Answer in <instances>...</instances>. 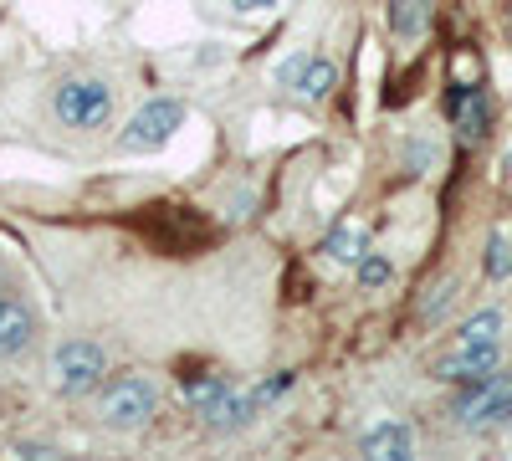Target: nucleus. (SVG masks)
<instances>
[{
	"instance_id": "0eeeda50",
	"label": "nucleus",
	"mask_w": 512,
	"mask_h": 461,
	"mask_svg": "<svg viewBox=\"0 0 512 461\" xmlns=\"http://www.w3.org/2000/svg\"><path fill=\"white\" fill-rule=\"evenodd\" d=\"M487 374H497V344H461L456 354L436 364V380H451V385H477Z\"/></svg>"
},
{
	"instance_id": "f8f14e48",
	"label": "nucleus",
	"mask_w": 512,
	"mask_h": 461,
	"mask_svg": "<svg viewBox=\"0 0 512 461\" xmlns=\"http://www.w3.org/2000/svg\"><path fill=\"white\" fill-rule=\"evenodd\" d=\"M497 333H502V313L487 308V313H477V318L461 323V344H497Z\"/></svg>"
},
{
	"instance_id": "9d476101",
	"label": "nucleus",
	"mask_w": 512,
	"mask_h": 461,
	"mask_svg": "<svg viewBox=\"0 0 512 461\" xmlns=\"http://www.w3.org/2000/svg\"><path fill=\"white\" fill-rule=\"evenodd\" d=\"M410 426H400V421H384V426H374L369 436H364V456H374V461H405L410 456Z\"/></svg>"
},
{
	"instance_id": "f257e3e1",
	"label": "nucleus",
	"mask_w": 512,
	"mask_h": 461,
	"mask_svg": "<svg viewBox=\"0 0 512 461\" xmlns=\"http://www.w3.org/2000/svg\"><path fill=\"white\" fill-rule=\"evenodd\" d=\"M154 405H159V390L144 380V374H128V380H113L108 390H103V426H113V431H139L149 415H154Z\"/></svg>"
},
{
	"instance_id": "20e7f679",
	"label": "nucleus",
	"mask_w": 512,
	"mask_h": 461,
	"mask_svg": "<svg viewBox=\"0 0 512 461\" xmlns=\"http://www.w3.org/2000/svg\"><path fill=\"white\" fill-rule=\"evenodd\" d=\"M185 123V108L180 103H169V98H159V103H144L134 118H128V129H123V149H134V154H144V149H159V144H169L175 139V129Z\"/></svg>"
},
{
	"instance_id": "ddd939ff",
	"label": "nucleus",
	"mask_w": 512,
	"mask_h": 461,
	"mask_svg": "<svg viewBox=\"0 0 512 461\" xmlns=\"http://www.w3.org/2000/svg\"><path fill=\"white\" fill-rule=\"evenodd\" d=\"M425 16H431V6H425V0H400V6L390 11V26H395V36H415V31L425 26Z\"/></svg>"
},
{
	"instance_id": "f3484780",
	"label": "nucleus",
	"mask_w": 512,
	"mask_h": 461,
	"mask_svg": "<svg viewBox=\"0 0 512 461\" xmlns=\"http://www.w3.org/2000/svg\"><path fill=\"white\" fill-rule=\"evenodd\" d=\"M507 175H512V149H507Z\"/></svg>"
},
{
	"instance_id": "dca6fc26",
	"label": "nucleus",
	"mask_w": 512,
	"mask_h": 461,
	"mask_svg": "<svg viewBox=\"0 0 512 461\" xmlns=\"http://www.w3.org/2000/svg\"><path fill=\"white\" fill-rule=\"evenodd\" d=\"M231 6L251 16V11H272V6H277V0H231Z\"/></svg>"
},
{
	"instance_id": "423d86ee",
	"label": "nucleus",
	"mask_w": 512,
	"mask_h": 461,
	"mask_svg": "<svg viewBox=\"0 0 512 461\" xmlns=\"http://www.w3.org/2000/svg\"><path fill=\"white\" fill-rule=\"evenodd\" d=\"M277 77H282V88H292L297 98L318 103V98H328V93H333L338 67H333V62H323V57H292Z\"/></svg>"
},
{
	"instance_id": "2eb2a0df",
	"label": "nucleus",
	"mask_w": 512,
	"mask_h": 461,
	"mask_svg": "<svg viewBox=\"0 0 512 461\" xmlns=\"http://www.w3.org/2000/svg\"><path fill=\"white\" fill-rule=\"evenodd\" d=\"M487 272H492V277H507V272H512V246H507V231H492V241H487Z\"/></svg>"
},
{
	"instance_id": "f03ea898",
	"label": "nucleus",
	"mask_w": 512,
	"mask_h": 461,
	"mask_svg": "<svg viewBox=\"0 0 512 461\" xmlns=\"http://www.w3.org/2000/svg\"><path fill=\"white\" fill-rule=\"evenodd\" d=\"M52 108H57L62 123H72V129H98V123H108V113H113V93L98 77H77V82H62L57 88Z\"/></svg>"
},
{
	"instance_id": "1a4fd4ad",
	"label": "nucleus",
	"mask_w": 512,
	"mask_h": 461,
	"mask_svg": "<svg viewBox=\"0 0 512 461\" xmlns=\"http://www.w3.org/2000/svg\"><path fill=\"white\" fill-rule=\"evenodd\" d=\"M31 339H36V318H31V308H21L16 298H0V359L26 354Z\"/></svg>"
},
{
	"instance_id": "4468645a",
	"label": "nucleus",
	"mask_w": 512,
	"mask_h": 461,
	"mask_svg": "<svg viewBox=\"0 0 512 461\" xmlns=\"http://www.w3.org/2000/svg\"><path fill=\"white\" fill-rule=\"evenodd\" d=\"M395 277V267H390V257H379V251H364V257H359V287H384V282H390Z\"/></svg>"
},
{
	"instance_id": "9b49d317",
	"label": "nucleus",
	"mask_w": 512,
	"mask_h": 461,
	"mask_svg": "<svg viewBox=\"0 0 512 461\" xmlns=\"http://www.w3.org/2000/svg\"><path fill=\"white\" fill-rule=\"evenodd\" d=\"M364 246H369V231L349 221V226H333V231H328V246H323V251H328L333 262H359Z\"/></svg>"
},
{
	"instance_id": "7ed1b4c3",
	"label": "nucleus",
	"mask_w": 512,
	"mask_h": 461,
	"mask_svg": "<svg viewBox=\"0 0 512 461\" xmlns=\"http://www.w3.org/2000/svg\"><path fill=\"white\" fill-rule=\"evenodd\" d=\"M103 369H108V359H103V349L88 344V339L62 344L57 359H52V374H57V390H62V395H88V390L103 380Z\"/></svg>"
},
{
	"instance_id": "39448f33",
	"label": "nucleus",
	"mask_w": 512,
	"mask_h": 461,
	"mask_svg": "<svg viewBox=\"0 0 512 461\" xmlns=\"http://www.w3.org/2000/svg\"><path fill=\"white\" fill-rule=\"evenodd\" d=\"M456 415L466 426H487V421H512V374H487L461 395Z\"/></svg>"
},
{
	"instance_id": "6e6552de",
	"label": "nucleus",
	"mask_w": 512,
	"mask_h": 461,
	"mask_svg": "<svg viewBox=\"0 0 512 461\" xmlns=\"http://www.w3.org/2000/svg\"><path fill=\"white\" fill-rule=\"evenodd\" d=\"M451 118H456V134L466 144H477L492 123V103L482 88H451Z\"/></svg>"
}]
</instances>
